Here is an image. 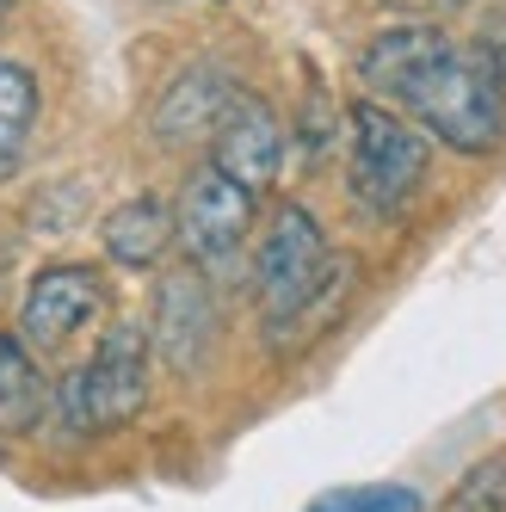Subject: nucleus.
Returning <instances> with one entry per match:
<instances>
[{
  "instance_id": "nucleus-8",
  "label": "nucleus",
  "mask_w": 506,
  "mask_h": 512,
  "mask_svg": "<svg viewBox=\"0 0 506 512\" xmlns=\"http://www.w3.org/2000/svg\"><path fill=\"white\" fill-rule=\"evenodd\" d=\"M284 149H291V136H284V118L272 112L260 93H247V87L229 99V112L216 118V130H210V167H223L235 186H247L253 198L278 186Z\"/></svg>"
},
{
  "instance_id": "nucleus-5",
  "label": "nucleus",
  "mask_w": 506,
  "mask_h": 512,
  "mask_svg": "<svg viewBox=\"0 0 506 512\" xmlns=\"http://www.w3.org/2000/svg\"><path fill=\"white\" fill-rule=\"evenodd\" d=\"M253 216H260V198L223 167H192L186 186L173 198V247L186 253V266H198L204 278H229L241 266V247L253 235Z\"/></svg>"
},
{
  "instance_id": "nucleus-11",
  "label": "nucleus",
  "mask_w": 506,
  "mask_h": 512,
  "mask_svg": "<svg viewBox=\"0 0 506 512\" xmlns=\"http://www.w3.org/2000/svg\"><path fill=\"white\" fill-rule=\"evenodd\" d=\"M50 414V377L19 334H0V438H25Z\"/></svg>"
},
{
  "instance_id": "nucleus-15",
  "label": "nucleus",
  "mask_w": 506,
  "mask_h": 512,
  "mask_svg": "<svg viewBox=\"0 0 506 512\" xmlns=\"http://www.w3.org/2000/svg\"><path fill=\"white\" fill-rule=\"evenodd\" d=\"M7 13H13V0H0V25H7Z\"/></svg>"
},
{
  "instance_id": "nucleus-13",
  "label": "nucleus",
  "mask_w": 506,
  "mask_h": 512,
  "mask_svg": "<svg viewBox=\"0 0 506 512\" xmlns=\"http://www.w3.org/2000/svg\"><path fill=\"white\" fill-rule=\"evenodd\" d=\"M451 512H506V451L482 457L463 475L457 494H451Z\"/></svg>"
},
{
  "instance_id": "nucleus-12",
  "label": "nucleus",
  "mask_w": 506,
  "mask_h": 512,
  "mask_svg": "<svg viewBox=\"0 0 506 512\" xmlns=\"http://www.w3.org/2000/svg\"><path fill=\"white\" fill-rule=\"evenodd\" d=\"M38 75L19 56H0V186L19 179L25 155H31V130H38Z\"/></svg>"
},
{
  "instance_id": "nucleus-4",
  "label": "nucleus",
  "mask_w": 506,
  "mask_h": 512,
  "mask_svg": "<svg viewBox=\"0 0 506 512\" xmlns=\"http://www.w3.org/2000/svg\"><path fill=\"white\" fill-rule=\"evenodd\" d=\"M50 408L62 432H75V438H105V432L130 426L149 408V334L136 321L105 327V340L87 352L81 371H68L62 389H50Z\"/></svg>"
},
{
  "instance_id": "nucleus-6",
  "label": "nucleus",
  "mask_w": 506,
  "mask_h": 512,
  "mask_svg": "<svg viewBox=\"0 0 506 512\" xmlns=\"http://www.w3.org/2000/svg\"><path fill=\"white\" fill-rule=\"evenodd\" d=\"M112 290H105V272L99 266H81V260H50L31 272L25 297H19V340L31 346V358H68L75 340L93 334V321L105 315Z\"/></svg>"
},
{
  "instance_id": "nucleus-7",
  "label": "nucleus",
  "mask_w": 506,
  "mask_h": 512,
  "mask_svg": "<svg viewBox=\"0 0 506 512\" xmlns=\"http://www.w3.org/2000/svg\"><path fill=\"white\" fill-rule=\"evenodd\" d=\"M216 340H223V303H216V284L198 272V266H179L161 278L155 290V334H149V352L167 358V371L192 377L210 364Z\"/></svg>"
},
{
  "instance_id": "nucleus-10",
  "label": "nucleus",
  "mask_w": 506,
  "mask_h": 512,
  "mask_svg": "<svg viewBox=\"0 0 506 512\" xmlns=\"http://www.w3.org/2000/svg\"><path fill=\"white\" fill-rule=\"evenodd\" d=\"M99 241H105V260L112 266L155 272L167 260V247H173V204L161 192H136L99 223Z\"/></svg>"
},
{
  "instance_id": "nucleus-9",
  "label": "nucleus",
  "mask_w": 506,
  "mask_h": 512,
  "mask_svg": "<svg viewBox=\"0 0 506 512\" xmlns=\"http://www.w3.org/2000/svg\"><path fill=\"white\" fill-rule=\"evenodd\" d=\"M241 93V81L223 62H192L161 87L155 112H149V136L161 149H192V142H210L216 118L229 112V99Z\"/></svg>"
},
{
  "instance_id": "nucleus-2",
  "label": "nucleus",
  "mask_w": 506,
  "mask_h": 512,
  "mask_svg": "<svg viewBox=\"0 0 506 512\" xmlns=\"http://www.w3.org/2000/svg\"><path fill=\"white\" fill-rule=\"evenodd\" d=\"M340 290V266H334V247L328 229L309 216V204L284 198L272 210V223L253 247V303H260L266 321V340H303L309 327L321 321V303Z\"/></svg>"
},
{
  "instance_id": "nucleus-14",
  "label": "nucleus",
  "mask_w": 506,
  "mask_h": 512,
  "mask_svg": "<svg viewBox=\"0 0 506 512\" xmlns=\"http://www.w3.org/2000/svg\"><path fill=\"white\" fill-rule=\"evenodd\" d=\"M309 512H420V494L414 488H346Z\"/></svg>"
},
{
  "instance_id": "nucleus-1",
  "label": "nucleus",
  "mask_w": 506,
  "mask_h": 512,
  "mask_svg": "<svg viewBox=\"0 0 506 512\" xmlns=\"http://www.w3.org/2000/svg\"><path fill=\"white\" fill-rule=\"evenodd\" d=\"M358 81L395 105L426 142L494 155L506 142V75L488 44H457L439 25H389L358 50Z\"/></svg>"
},
{
  "instance_id": "nucleus-3",
  "label": "nucleus",
  "mask_w": 506,
  "mask_h": 512,
  "mask_svg": "<svg viewBox=\"0 0 506 512\" xmlns=\"http://www.w3.org/2000/svg\"><path fill=\"white\" fill-rule=\"evenodd\" d=\"M432 142L383 99H352L346 105V192L352 210L371 223H395L426 186Z\"/></svg>"
}]
</instances>
